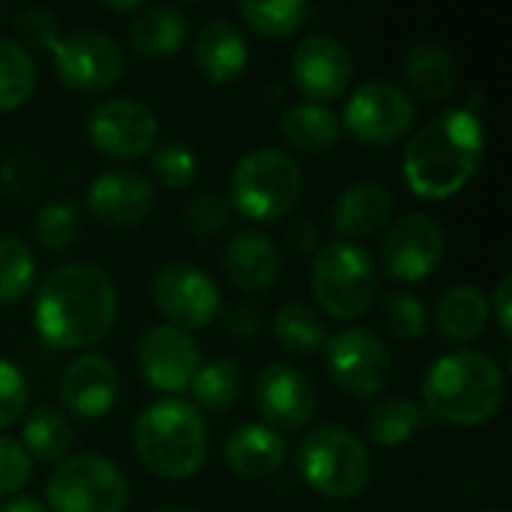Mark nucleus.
Segmentation results:
<instances>
[{
    "instance_id": "obj_1",
    "label": "nucleus",
    "mask_w": 512,
    "mask_h": 512,
    "mask_svg": "<svg viewBox=\"0 0 512 512\" xmlns=\"http://www.w3.org/2000/svg\"><path fill=\"white\" fill-rule=\"evenodd\" d=\"M117 321L111 276L87 261L63 264L45 276L33 297V327L57 351L99 345Z\"/></svg>"
},
{
    "instance_id": "obj_2",
    "label": "nucleus",
    "mask_w": 512,
    "mask_h": 512,
    "mask_svg": "<svg viewBox=\"0 0 512 512\" xmlns=\"http://www.w3.org/2000/svg\"><path fill=\"white\" fill-rule=\"evenodd\" d=\"M486 153V129L471 108H447L408 135L402 177L423 201H447L477 174Z\"/></svg>"
},
{
    "instance_id": "obj_3",
    "label": "nucleus",
    "mask_w": 512,
    "mask_h": 512,
    "mask_svg": "<svg viewBox=\"0 0 512 512\" xmlns=\"http://www.w3.org/2000/svg\"><path fill=\"white\" fill-rule=\"evenodd\" d=\"M504 396L507 381L501 366L489 354L468 348L438 357L423 381L426 414L462 429L489 423L501 411Z\"/></svg>"
},
{
    "instance_id": "obj_4",
    "label": "nucleus",
    "mask_w": 512,
    "mask_h": 512,
    "mask_svg": "<svg viewBox=\"0 0 512 512\" xmlns=\"http://www.w3.org/2000/svg\"><path fill=\"white\" fill-rule=\"evenodd\" d=\"M132 447L153 477L189 480L207 462V423L192 402L162 399L138 414Z\"/></svg>"
},
{
    "instance_id": "obj_5",
    "label": "nucleus",
    "mask_w": 512,
    "mask_h": 512,
    "mask_svg": "<svg viewBox=\"0 0 512 512\" xmlns=\"http://www.w3.org/2000/svg\"><path fill=\"white\" fill-rule=\"evenodd\" d=\"M303 192V171L297 159L276 147L246 153L228 183V204L249 222L270 225L285 219Z\"/></svg>"
},
{
    "instance_id": "obj_6",
    "label": "nucleus",
    "mask_w": 512,
    "mask_h": 512,
    "mask_svg": "<svg viewBox=\"0 0 512 512\" xmlns=\"http://www.w3.org/2000/svg\"><path fill=\"white\" fill-rule=\"evenodd\" d=\"M300 480L330 501H351L372 480L366 444L342 426H318L306 432L294 456Z\"/></svg>"
},
{
    "instance_id": "obj_7",
    "label": "nucleus",
    "mask_w": 512,
    "mask_h": 512,
    "mask_svg": "<svg viewBox=\"0 0 512 512\" xmlns=\"http://www.w3.org/2000/svg\"><path fill=\"white\" fill-rule=\"evenodd\" d=\"M312 297L327 318H363L378 297V264L369 249L348 240L324 243L312 264Z\"/></svg>"
},
{
    "instance_id": "obj_8",
    "label": "nucleus",
    "mask_w": 512,
    "mask_h": 512,
    "mask_svg": "<svg viewBox=\"0 0 512 512\" xmlns=\"http://www.w3.org/2000/svg\"><path fill=\"white\" fill-rule=\"evenodd\" d=\"M51 512H123L129 507V480L123 471L99 456H66L45 486Z\"/></svg>"
},
{
    "instance_id": "obj_9",
    "label": "nucleus",
    "mask_w": 512,
    "mask_h": 512,
    "mask_svg": "<svg viewBox=\"0 0 512 512\" xmlns=\"http://www.w3.org/2000/svg\"><path fill=\"white\" fill-rule=\"evenodd\" d=\"M339 123L363 147H390L414 132L417 105L393 81H366L348 96Z\"/></svg>"
},
{
    "instance_id": "obj_10",
    "label": "nucleus",
    "mask_w": 512,
    "mask_h": 512,
    "mask_svg": "<svg viewBox=\"0 0 512 512\" xmlns=\"http://www.w3.org/2000/svg\"><path fill=\"white\" fill-rule=\"evenodd\" d=\"M324 360L333 384L351 399H375L387 390L393 378V360L387 345L363 327L327 336Z\"/></svg>"
},
{
    "instance_id": "obj_11",
    "label": "nucleus",
    "mask_w": 512,
    "mask_h": 512,
    "mask_svg": "<svg viewBox=\"0 0 512 512\" xmlns=\"http://www.w3.org/2000/svg\"><path fill=\"white\" fill-rule=\"evenodd\" d=\"M51 66L57 78L78 93H105L126 72V51L99 30H75L54 42Z\"/></svg>"
},
{
    "instance_id": "obj_12",
    "label": "nucleus",
    "mask_w": 512,
    "mask_h": 512,
    "mask_svg": "<svg viewBox=\"0 0 512 512\" xmlns=\"http://www.w3.org/2000/svg\"><path fill=\"white\" fill-rule=\"evenodd\" d=\"M150 294L156 312L168 321V327H177L183 333L210 327L222 312V294L216 282L189 261H171L159 267Z\"/></svg>"
},
{
    "instance_id": "obj_13",
    "label": "nucleus",
    "mask_w": 512,
    "mask_h": 512,
    "mask_svg": "<svg viewBox=\"0 0 512 512\" xmlns=\"http://www.w3.org/2000/svg\"><path fill=\"white\" fill-rule=\"evenodd\" d=\"M87 138L90 144L117 162H132L150 156L159 138V120L150 105L138 99H105L87 114Z\"/></svg>"
},
{
    "instance_id": "obj_14",
    "label": "nucleus",
    "mask_w": 512,
    "mask_h": 512,
    "mask_svg": "<svg viewBox=\"0 0 512 512\" xmlns=\"http://www.w3.org/2000/svg\"><path fill=\"white\" fill-rule=\"evenodd\" d=\"M447 252V237L441 222L426 213H408L396 219L381 243V267L396 282L429 279Z\"/></svg>"
},
{
    "instance_id": "obj_15",
    "label": "nucleus",
    "mask_w": 512,
    "mask_h": 512,
    "mask_svg": "<svg viewBox=\"0 0 512 512\" xmlns=\"http://www.w3.org/2000/svg\"><path fill=\"white\" fill-rule=\"evenodd\" d=\"M354 78V57L348 45L330 33H312L297 42L291 54V81L312 105H327L345 96Z\"/></svg>"
},
{
    "instance_id": "obj_16",
    "label": "nucleus",
    "mask_w": 512,
    "mask_h": 512,
    "mask_svg": "<svg viewBox=\"0 0 512 512\" xmlns=\"http://www.w3.org/2000/svg\"><path fill=\"white\" fill-rule=\"evenodd\" d=\"M255 408L267 429L297 432L312 423L318 408V390L312 378L291 363H270L252 384Z\"/></svg>"
},
{
    "instance_id": "obj_17",
    "label": "nucleus",
    "mask_w": 512,
    "mask_h": 512,
    "mask_svg": "<svg viewBox=\"0 0 512 512\" xmlns=\"http://www.w3.org/2000/svg\"><path fill=\"white\" fill-rule=\"evenodd\" d=\"M138 369L150 390L177 399L183 390L192 387L201 369V351L189 333L159 324L150 327L138 342Z\"/></svg>"
},
{
    "instance_id": "obj_18",
    "label": "nucleus",
    "mask_w": 512,
    "mask_h": 512,
    "mask_svg": "<svg viewBox=\"0 0 512 512\" xmlns=\"http://www.w3.org/2000/svg\"><path fill=\"white\" fill-rule=\"evenodd\" d=\"M156 207L153 180L132 168H114L99 174L87 186V210L96 222L111 228H129L150 216Z\"/></svg>"
},
{
    "instance_id": "obj_19",
    "label": "nucleus",
    "mask_w": 512,
    "mask_h": 512,
    "mask_svg": "<svg viewBox=\"0 0 512 512\" xmlns=\"http://www.w3.org/2000/svg\"><path fill=\"white\" fill-rule=\"evenodd\" d=\"M120 399V372L102 354L75 357L60 375V402L81 420L105 417Z\"/></svg>"
},
{
    "instance_id": "obj_20",
    "label": "nucleus",
    "mask_w": 512,
    "mask_h": 512,
    "mask_svg": "<svg viewBox=\"0 0 512 512\" xmlns=\"http://www.w3.org/2000/svg\"><path fill=\"white\" fill-rule=\"evenodd\" d=\"M222 267L225 276L249 294H261L267 288L276 285V279L282 276V258L276 243L255 228L237 231L222 252Z\"/></svg>"
},
{
    "instance_id": "obj_21",
    "label": "nucleus",
    "mask_w": 512,
    "mask_h": 512,
    "mask_svg": "<svg viewBox=\"0 0 512 512\" xmlns=\"http://www.w3.org/2000/svg\"><path fill=\"white\" fill-rule=\"evenodd\" d=\"M225 465L243 480H267L282 471L288 462V447L279 432L267 429L264 423H243L237 426L222 444Z\"/></svg>"
},
{
    "instance_id": "obj_22",
    "label": "nucleus",
    "mask_w": 512,
    "mask_h": 512,
    "mask_svg": "<svg viewBox=\"0 0 512 512\" xmlns=\"http://www.w3.org/2000/svg\"><path fill=\"white\" fill-rule=\"evenodd\" d=\"M192 60L210 84H231L246 72L249 45L231 21H210L201 27L192 45Z\"/></svg>"
},
{
    "instance_id": "obj_23",
    "label": "nucleus",
    "mask_w": 512,
    "mask_h": 512,
    "mask_svg": "<svg viewBox=\"0 0 512 512\" xmlns=\"http://www.w3.org/2000/svg\"><path fill=\"white\" fill-rule=\"evenodd\" d=\"M393 192L375 180L351 183L333 204V228L351 240L381 231L393 219Z\"/></svg>"
},
{
    "instance_id": "obj_24",
    "label": "nucleus",
    "mask_w": 512,
    "mask_h": 512,
    "mask_svg": "<svg viewBox=\"0 0 512 512\" xmlns=\"http://www.w3.org/2000/svg\"><path fill=\"white\" fill-rule=\"evenodd\" d=\"M405 93L423 102H444L459 87V66L456 57L438 42H420L408 51L402 63Z\"/></svg>"
},
{
    "instance_id": "obj_25",
    "label": "nucleus",
    "mask_w": 512,
    "mask_h": 512,
    "mask_svg": "<svg viewBox=\"0 0 512 512\" xmlns=\"http://www.w3.org/2000/svg\"><path fill=\"white\" fill-rule=\"evenodd\" d=\"M189 39V18L177 6H147L129 24V51L144 60L177 54Z\"/></svg>"
},
{
    "instance_id": "obj_26",
    "label": "nucleus",
    "mask_w": 512,
    "mask_h": 512,
    "mask_svg": "<svg viewBox=\"0 0 512 512\" xmlns=\"http://www.w3.org/2000/svg\"><path fill=\"white\" fill-rule=\"evenodd\" d=\"M489 318H492L489 297L480 288H474V285H456V288H450L438 300V309H435V327L453 345L474 342L486 330Z\"/></svg>"
},
{
    "instance_id": "obj_27",
    "label": "nucleus",
    "mask_w": 512,
    "mask_h": 512,
    "mask_svg": "<svg viewBox=\"0 0 512 512\" xmlns=\"http://www.w3.org/2000/svg\"><path fill=\"white\" fill-rule=\"evenodd\" d=\"M75 444V429L69 417L54 408V405H36L21 429V447L27 450L30 459L60 465Z\"/></svg>"
},
{
    "instance_id": "obj_28",
    "label": "nucleus",
    "mask_w": 512,
    "mask_h": 512,
    "mask_svg": "<svg viewBox=\"0 0 512 512\" xmlns=\"http://www.w3.org/2000/svg\"><path fill=\"white\" fill-rule=\"evenodd\" d=\"M279 129L288 144L306 153H321L339 144L342 138V123L327 105H312V102H297L285 108Z\"/></svg>"
},
{
    "instance_id": "obj_29",
    "label": "nucleus",
    "mask_w": 512,
    "mask_h": 512,
    "mask_svg": "<svg viewBox=\"0 0 512 512\" xmlns=\"http://www.w3.org/2000/svg\"><path fill=\"white\" fill-rule=\"evenodd\" d=\"M429 423H432V417L417 402L387 399L369 411L366 432H369V441L378 447H399V444L411 441L417 432H423Z\"/></svg>"
},
{
    "instance_id": "obj_30",
    "label": "nucleus",
    "mask_w": 512,
    "mask_h": 512,
    "mask_svg": "<svg viewBox=\"0 0 512 512\" xmlns=\"http://www.w3.org/2000/svg\"><path fill=\"white\" fill-rule=\"evenodd\" d=\"M243 384L246 381H243L240 363H234L228 357H219V360H210V363H204L198 369L189 390H192L195 408L210 411V414H225L240 402Z\"/></svg>"
},
{
    "instance_id": "obj_31",
    "label": "nucleus",
    "mask_w": 512,
    "mask_h": 512,
    "mask_svg": "<svg viewBox=\"0 0 512 512\" xmlns=\"http://www.w3.org/2000/svg\"><path fill=\"white\" fill-rule=\"evenodd\" d=\"M273 333L288 354H315L327 342V321L309 303H285L273 318Z\"/></svg>"
},
{
    "instance_id": "obj_32",
    "label": "nucleus",
    "mask_w": 512,
    "mask_h": 512,
    "mask_svg": "<svg viewBox=\"0 0 512 512\" xmlns=\"http://www.w3.org/2000/svg\"><path fill=\"white\" fill-rule=\"evenodd\" d=\"M237 9L249 30L264 39H288L315 15V6H309L306 0H243Z\"/></svg>"
},
{
    "instance_id": "obj_33",
    "label": "nucleus",
    "mask_w": 512,
    "mask_h": 512,
    "mask_svg": "<svg viewBox=\"0 0 512 512\" xmlns=\"http://www.w3.org/2000/svg\"><path fill=\"white\" fill-rule=\"evenodd\" d=\"M36 90V63L18 42L0 39V111L21 108Z\"/></svg>"
},
{
    "instance_id": "obj_34",
    "label": "nucleus",
    "mask_w": 512,
    "mask_h": 512,
    "mask_svg": "<svg viewBox=\"0 0 512 512\" xmlns=\"http://www.w3.org/2000/svg\"><path fill=\"white\" fill-rule=\"evenodd\" d=\"M36 282L33 249L15 234H0V303H21Z\"/></svg>"
},
{
    "instance_id": "obj_35",
    "label": "nucleus",
    "mask_w": 512,
    "mask_h": 512,
    "mask_svg": "<svg viewBox=\"0 0 512 512\" xmlns=\"http://www.w3.org/2000/svg\"><path fill=\"white\" fill-rule=\"evenodd\" d=\"M33 240L48 252H66L81 234V213L69 201H48L33 216Z\"/></svg>"
},
{
    "instance_id": "obj_36",
    "label": "nucleus",
    "mask_w": 512,
    "mask_h": 512,
    "mask_svg": "<svg viewBox=\"0 0 512 512\" xmlns=\"http://www.w3.org/2000/svg\"><path fill=\"white\" fill-rule=\"evenodd\" d=\"M381 321L396 342H420L429 330V312L420 297L393 291L381 300Z\"/></svg>"
},
{
    "instance_id": "obj_37",
    "label": "nucleus",
    "mask_w": 512,
    "mask_h": 512,
    "mask_svg": "<svg viewBox=\"0 0 512 512\" xmlns=\"http://www.w3.org/2000/svg\"><path fill=\"white\" fill-rule=\"evenodd\" d=\"M150 174L159 186L165 189H189L198 177V159L195 153L180 144V141H168V144H156L150 150Z\"/></svg>"
},
{
    "instance_id": "obj_38",
    "label": "nucleus",
    "mask_w": 512,
    "mask_h": 512,
    "mask_svg": "<svg viewBox=\"0 0 512 512\" xmlns=\"http://www.w3.org/2000/svg\"><path fill=\"white\" fill-rule=\"evenodd\" d=\"M234 219V210L228 204V195L219 192H201L186 207V225L195 237H216L222 234Z\"/></svg>"
},
{
    "instance_id": "obj_39",
    "label": "nucleus",
    "mask_w": 512,
    "mask_h": 512,
    "mask_svg": "<svg viewBox=\"0 0 512 512\" xmlns=\"http://www.w3.org/2000/svg\"><path fill=\"white\" fill-rule=\"evenodd\" d=\"M15 30H18V45L30 54L33 51H51L54 42L60 39L57 36V18L42 9V6H33V9H24L18 18H15Z\"/></svg>"
},
{
    "instance_id": "obj_40",
    "label": "nucleus",
    "mask_w": 512,
    "mask_h": 512,
    "mask_svg": "<svg viewBox=\"0 0 512 512\" xmlns=\"http://www.w3.org/2000/svg\"><path fill=\"white\" fill-rule=\"evenodd\" d=\"M27 399L30 393L21 369L0 357V432L21 420V414L27 411Z\"/></svg>"
},
{
    "instance_id": "obj_41",
    "label": "nucleus",
    "mask_w": 512,
    "mask_h": 512,
    "mask_svg": "<svg viewBox=\"0 0 512 512\" xmlns=\"http://www.w3.org/2000/svg\"><path fill=\"white\" fill-rule=\"evenodd\" d=\"M33 477V459L27 456V450L0 435V498L21 492Z\"/></svg>"
},
{
    "instance_id": "obj_42",
    "label": "nucleus",
    "mask_w": 512,
    "mask_h": 512,
    "mask_svg": "<svg viewBox=\"0 0 512 512\" xmlns=\"http://www.w3.org/2000/svg\"><path fill=\"white\" fill-rule=\"evenodd\" d=\"M222 321H225V330L231 333V339L237 342H249L261 333L264 321H261V312L249 303H234L222 312Z\"/></svg>"
},
{
    "instance_id": "obj_43",
    "label": "nucleus",
    "mask_w": 512,
    "mask_h": 512,
    "mask_svg": "<svg viewBox=\"0 0 512 512\" xmlns=\"http://www.w3.org/2000/svg\"><path fill=\"white\" fill-rule=\"evenodd\" d=\"M291 249L300 255H318L321 249V228L312 219H300L291 231H288Z\"/></svg>"
},
{
    "instance_id": "obj_44",
    "label": "nucleus",
    "mask_w": 512,
    "mask_h": 512,
    "mask_svg": "<svg viewBox=\"0 0 512 512\" xmlns=\"http://www.w3.org/2000/svg\"><path fill=\"white\" fill-rule=\"evenodd\" d=\"M510 291H512V276L507 273V276L498 282V288H495V297H492V303H489V312H495V318H498V327H501V336H507V339H510V333H512Z\"/></svg>"
},
{
    "instance_id": "obj_45",
    "label": "nucleus",
    "mask_w": 512,
    "mask_h": 512,
    "mask_svg": "<svg viewBox=\"0 0 512 512\" xmlns=\"http://www.w3.org/2000/svg\"><path fill=\"white\" fill-rule=\"evenodd\" d=\"M0 512H48L45 510V504H39L36 498H9Z\"/></svg>"
},
{
    "instance_id": "obj_46",
    "label": "nucleus",
    "mask_w": 512,
    "mask_h": 512,
    "mask_svg": "<svg viewBox=\"0 0 512 512\" xmlns=\"http://www.w3.org/2000/svg\"><path fill=\"white\" fill-rule=\"evenodd\" d=\"M102 6H105V9H111V12H138V9H144V6H141V0H126V3L102 0Z\"/></svg>"
},
{
    "instance_id": "obj_47",
    "label": "nucleus",
    "mask_w": 512,
    "mask_h": 512,
    "mask_svg": "<svg viewBox=\"0 0 512 512\" xmlns=\"http://www.w3.org/2000/svg\"><path fill=\"white\" fill-rule=\"evenodd\" d=\"M156 512H195V510H186V507H165V510H156Z\"/></svg>"
},
{
    "instance_id": "obj_48",
    "label": "nucleus",
    "mask_w": 512,
    "mask_h": 512,
    "mask_svg": "<svg viewBox=\"0 0 512 512\" xmlns=\"http://www.w3.org/2000/svg\"><path fill=\"white\" fill-rule=\"evenodd\" d=\"M0 15H3V9H0Z\"/></svg>"
}]
</instances>
